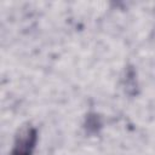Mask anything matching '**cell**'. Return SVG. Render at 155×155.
I'll use <instances>...</instances> for the list:
<instances>
[{"instance_id":"6da1fadb","label":"cell","mask_w":155,"mask_h":155,"mask_svg":"<svg viewBox=\"0 0 155 155\" xmlns=\"http://www.w3.org/2000/svg\"><path fill=\"white\" fill-rule=\"evenodd\" d=\"M36 138V130L34 127H22L16 136L11 155H31L35 148Z\"/></svg>"}]
</instances>
